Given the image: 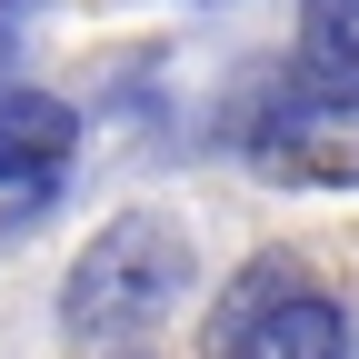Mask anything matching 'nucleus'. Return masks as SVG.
Listing matches in <instances>:
<instances>
[{
  "mask_svg": "<svg viewBox=\"0 0 359 359\" xmlns=\"http://www.w3.org/2000/svg\"><path fill=\"white\" fill-rule=\"evenodd\" d=\"M190 280H200L190 230H180L170 210H120L110 230L70 259V280H60V339L90 349V359L140 349L170 309L190 299Z\"/></svg>",
  "mask_w": 359,
  "mask_h": 359,
  "instance_id": "nucleus-1",
  "label": "nucleus"
},
{
  "mask_svg": "<svg viewBox=\"0 0 359 359\" xmlns=\"http://www.w3.org/2000/svg\"><path fill=\"white\" fill-rule=\"evenodd\" d=\"M240 150H250L259 180H280V190H359V100H339V90L280 70V80L250 100Z\"/></svg>",
  "mask_w": 359,
  "mask_h": 359,
  "instance_id": "nucleus-2",
  "label": "nucleus"
},
{
  "mask_svg": "<svg viewBox=\"0 0 359 359\" xmlns=\"http://www.w3.org/2000/svg\"><path fill=\"white\" fill-rule=\"evenodd\" d=\"M80 150V110L60 90H0V190H20L30 210L60 190V170Z\"/></svg>",
  "mask_w": 359,
  "mask_h": 359,
  "instance_id": "nucleus-3",
  "label": "nucleus"
},
{
  "mask_svg": "<svg viewBox=\"0 0 359 359\" xmlns=\"http://www.w3.org/2000/svg\"><path fill=\"white\" fill-rule=\"evenodd\" d=\"M230 359H349V309L330 290H290Z\"/></svg>",
  "mask_w": 359,
  "mask_h": 359,
  "instance_id": "nucleus-4",
  "label": "nucleus"
},
{
  "mask_svg": "<svg viewBox=\"0 0 359 359\" xmlns=\"http://www.w3.org/2000/svg\"><path fill=\"white\" fill-rule=\"evenodd\" d=\"M290 290H309V269H299V250H259L250 269H240V280L230 290H219V309H210V359H230L259 320H269V309H280Z\"/></svg>",
  "mask_w": 359,
  "mask_h": 359,
  "instance_id": "nucleus-5",
  "label": "nucleus"
},
{
  "mask_svg": "<svg viewBox=\"0 0 359 359\" xmlns=\"http://www.w3.org/2000/svg\"><path fill=\"white\" fill-rule=\"evenodd\" d=\"M299 80L359 100V0H299Z\"/></svg>",
  "mask_w": 359,
  "mask_h": 359,
  "instance_id": "nucleus-6",
  "label": "nucleus"
},
{
  "mask_svg": "<svg viewBox=\"0 0 359 359\" xmlns=\"http://www.w3.org/2000/svg\"><path fill=\"white\" fill-rule=\"evenodd\" d=\"M40 11H50V0H0V50H11V40H20V20H40Z\"/></svg>",
  "mask_w": 359,
  "mask_h": 359,
  "instance_id": "nucleus-7",
  "label": "nucleus"
},
{
  "mask_svg": "<svg viewBox=\"0 0 359 359\" xmlns=\"http://www.w3.org/2000/svg\"><path fill=\"white\" fill-rule=\"evenodd\" d=\"M110 359H140V349H110Z\"/></svg>",
  "mask_w": 359,
  "mask_h": 359,
  "instance_id": "nucleus-8",
  "label": "nucleus"
}]
</instances>
